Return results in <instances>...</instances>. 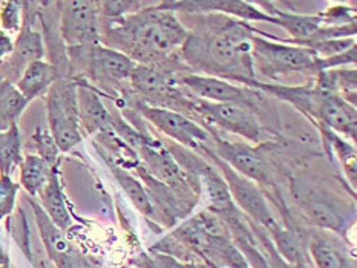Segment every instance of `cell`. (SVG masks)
<instances>
[{"label": "cell", "mask_w": 357, "mask_h": 268, "mask_svg": "<svg viewBox=\"0 0 357 268\" xmlns=\"http://www.w3.org/2000/svg\"><path fill=\"white\" fill-rule=\"evenodd\" d=\"M50 132L60 152H69L82 141L77 83L68 77H59L46 92Z\"/></svg>", "instance_id": "cell-3"}, {"label": "cell", "mask_w": 357, "mask_h": 268, "mask_svg": "<svg viewBox=\"0 0 357 268\" xmlns=\"http://www.w3.org/2000/svg\"><path fill=\"white\" fill-rule=\"evenodd\" d=\"M33 141L37 149V155L40 157L45 163H48L50 166L59 164L60 150L50 130L37 127L36 132L33 134Z\"/></svg>", "instance_id": "cell-28"}, {"label": "cell", "mask_w": 357, "mask_h": 268, "mask_svg": "<svg viewBox=\"0 0 357 268\" xmlns=\"http://www.w3.org/2000/svg\"><path fill=\"white\" fill-rule=\"evenodd\" d=\"M270 255H271V259H273V267H271V268H310V267H296V265L287 264V262H284L281 258H279L276 251L275 253L270 251Z\"/></svg>", "instance_id": "cell-36"}, {"label": "cell", "mask_w": 357, "mask_h": 268, "mask_svg": "<svg viewBox=\"0 0 357 268\" xmlns=\"http://www.w3.org/2000/svg\"><path fill=\"white\" fill-rule=\"evenodd\" d=\"M88 58L92 72L112 81L130 79L135 68L134 60L129 58L126 54L106 48V46L102 45L91 48L88 52Z\"/></svg>", "instance_id": "cell-15"}, {"label": "cell", "mask_w": 357, "mask_h": 268, "mask_svg": "<svg viewBox=\"0 0 357 268\" xmlns=\"http://www.w3.org/2000/svg\"><path fill=\"white\" fill-rule=\"evenodd\" d=\"M13 49H14V42L11 38V34L5 33L3 29H0V63L11 56Z\"/></svg>", "instance_id": "cell-35"}, {"label": "cell", "mask_w": 357, "mask_h": 268, "mask_svg": "<svg viewBox=\"0 0 357 268\" xmlns=\"http://www.w3.org/2000/svg\"><path fill=\"white\" fill-rule=\"evenodd\" d=\"M142 6H144V3L139 2H102L98 3V8H102V11L106 17L111 19H121L124 15H129L130 13L134 14L139 10H143Z\"/></svg>", "instance_id": "cell-33"}, {"label": "cell", "mask_w": 357, "mask_h": 268, "mask_svg": "<svg viewBox=\"0 0 357 268\" xmlns=\"http://www.w3.org/2000/svg\"><path fill=\"white\" fill-rule=\"evenodd\" d=\"M23 161L22 140L17 125L0 132V175L11 176L15 167Z\"/></svg>", "instance_id": "cell-26"}, {"label": "cell", "mask_w": 357, "mask_h": 268, "mask_svg": "<svg viewBox=\"0 0 357 268\" xmlns=\"http://www.w3.org/2000/svg\"><path fill=\"white\" fill-rule=\"evenodd\" d=\"M270 233L275 239L276 253L284 262L296 267H310L312 259H310L307 245L296 233L279 227V224L271 227Z\"/></svg>", "instance_id": "cell-22"}, {"label": "cell", "mask_w": 357, "mask_h": 268, "mask_svg": "<svg viewBox=\"0 0 357 268\" xmlns=\"http://www.w3.org/2000/svg\"><path fill=\"white\" fill-rule=\"evenodd\" d=\"M181 83L185 88H189V90H192L193 94L203 98L204 102L235 103L250 107L252 100L256 97L253 92L235 86V84L226 80L218 79V77L189 74L183 77Z\"/></svg>", "instance_id": "cell-12"}, {"label": "cell", "mask_w": 357, "mask_h": 268, "mask_svg": "<svg viewBox=\"0 0 357 268\" xmlns=\"http://www.w3.org/2000/svg\"><path fill=\"white\" fill-rule=\"evenodd\" d=\"M310 214H312L316 224L322 228H330L335 230V232H339L344 224V219L336 212H333L331 207L324 204H314L313 207H310Z\"/></svg>", "instance_id": "cell-32"}, {"label": "cell", "mask_w": 357, "mask_h": 268, "mask_svg": "<svg viewBox=\"0 0 357 268\" xmlns=\"http://www.w3.org/2000/svg\"><path fill=\"white\" fill-rule=\"evenodd\" d=\"M134 88L144 97H153L155 100L172 98L174 81L170 72L158 68L157 65H138L130 75Z\"/></svg>", "instance_id": "cell-18"}, {"label": "cell", "mask_w": 357, "mask_h": 268, "mask_svg": "<svg viewBox=\"0 0 357 268\" xmlns=\"http://www.w3.org/2000/svg\"><path fill=\"white\" fill-rule=\"evenodd\" d=\"M139 149H142L144 159L152 168L151 172L169 184H180V186H183L184 181L181 168L178 167L174 157H170L169 152L161 144L151 141L149 138H144Z\"/></svg>", "instance_id": "cell-21"}, {"label": "cell", "mask_w": 357, "mask_h": 268, "mask_svg": "<svg viewBox=\"0 0 357 268\" xmlns=\"http://www.w3.org/2000/svg\"><path fill=\"white\" fill-rule=\"evenodd\" d=\"M28 102L15 88V84L0 79V132L17 125Z\"/></svg>", "instance_id": "cell-25"}, {"label": "cell", "mask_w": 357, "mask_h": 268, "mask_svg": "<svg viewBox=\"0 0 357 268\" xmlns=\"http://www.w3.org/2000/svg\"><path fill=\"white\" fill-rule=\"evenodd\" d=\"M162 11H181V13H222L230 14L235 17L243 19V22H267L276 25V19L271 17L267 13H264L252 3L247 2H231V0H201V2H162L157 5Z\"/></svg>", "instance_id": "cell-13"}, {"label": "cell", "mask_w": 357, "mask_h": 268, "mask_svg": "<svg viewBox=\"0 0 357 268\" xmlns=\"http://www.w3.org/2000/svg\"><path fill=\"white\" fill-rule=\"evenodd\" d=\"M77 100H79L80 126H83L88 134L106 132L111 127V113L106 111L94 89L79 83L77 84Z\"/></svg>", "instance_id": "cell-17"}, {"label": "cell", "mask_w": 357, "mask_h": 268, "mask_svg": "<svg viewBox=\"0 0 357 268\" xmlns=\"http://www.w3.org/2000/svg\"><path fill=\"white\" fill-rule=\"evenodd\" d=\"M23 2H0V25L5 33H17L22 28Z\"/></svg>", "instance_id": "cell-30"}, {"label": "cell", "mask_w": 357, "mask_h": 268, "mask_svg": "<svg viewBox=\"0 0 357 268\" xmlns=\"http://www.w3.org/2000/svg\"><path fill=\"white\" fill-rule=\"evenodd\" d=\"M114 20L100 40L106 48L120 49L129 58L143 61V65L166 58L176 46H183L189 36L174 13L162 11L158 6L143 8Z\"/></svg>", "instance_id": "cell-2"}, {"label": "cell", "mask_w": 357, "mask_h": 268, "mask_svg": "<svg viewBox=\"0 0 357 268\" xmlns=\"http://www.w3.org/2000/svg\"><path fill=\"white\" fill-rule=\"evenodd\" d=\"M60 34L69 49L94 48L100 45L98 3L86 0L59 2Z\"/></svg>", "instance_id": "cell-5"}, {"label": "cell", "mask_w": 357, "mask_h": 268, "mask_svg": "<svg viewBox=\"0 0 357 268\" xmlns=\"http://www.w3.org/2000/svg\"><path fill=\"white\" fill-rule=\"evenodd\" d=\"M213 148L215 155L244 178L256 182L268 181V167L258 149L248 148L241 143L224 141L220 138L215 140Z\"/></svg>", "instance_id": "cell-11"}, {"label": "cell", "mask_w": 357, "mask_h": 268, "mask_svg": "<svg viewBox=\"0 0 357 268\" xmlns=\"http://www.w3.org/2000/svg\"><path fill=\"white\" fill-rule=\"evenodd\" d=\"M138 111L143 113V117L149 120L152 125L161 130L172 140L178 141L183 145H188L190 149L199 150L201 144L208 140L206 130L198 126L195 121L184 117L178 111H170L166 107L149 106L144 103L138 104Z\"/></svg>", "instance_id": "cell-9"}, {"label": "cell", "mask_w": 357, "mask_h": 268, "mask_svg": "<svg viewBox=\"0 0 357 268\" xmlns=\"http://www.w3.org/2000/svg\"><path fill=\"white\" fill-rule=\"evenodd\" d=\"M208 267H211V268H222V267H220V265H216L215 262H208Z\"/></svg>", "instance_id": "cell-38"}, {"label": "cell", "mask_w": 357, "mask_h": 268, "mask_svg": "<svg viewBox=\"0 0 357 268\" xmlns=\"http://www.w3.org/2000/svg\"><path fill=\"white\" fill-rule=\"evenodd\" d=\"M19 194V184L11 176L0 175V221L10 218L15 209V199Z\"/></svg>", "instance_id": "cell-29"}, {"label": "cell", "mask_w": 357, "mask_h": 268, "mask_svg": "<svg viewBox=\"0 0 357 268\" xmlns=\"http://www.w3.org/2000/svg\"><path fill=\"white\" fill-rule=\"evenodd\" d=\"M33 15H29L28 11H23L22 28L14 42V49L11 56L0 63V79L13 84L17 83L23 71L31 63L43 60L45 56L43 37L33 28Z\"/></svg>", "instance_id": "cell-8"}, {"label": "cell", "mask_w": 357, "mask_h": 268, "mask_svg": "<svg viewBox=\"0 0 357 268\" xmlns=\"http://www.w3.org/2000/svg\"><path fill=\"white\" fill-rule=\"evenodd\" d=\"M199 152L206 153V155L208 158H212L213 163L218 166V168L224 175V181L227 184L230 196L235 199L241 209L247 212L255 221H258L259 224H262L267 230L278 224L268 209L266 199H264L262 191L256 187L253 182H250V180H247L243 175L235 172L234 168L229 167L224 161L216 157L211 149H207L204 144H201Z\"/></svg>", "instance_id": "cell-6"}, {"label": "cell", "mask_w": 357, "mask_h": 268, "mask_svg": "<svg viewBox=\"0 0 357 268\" xmlns=\"http://www.w3.org/2000/svg\"><path fill=\"white\" fill-rule=\"evenodd\" d=\"M192 111L199 112L213 125L241 135L248 141L261 143L264 140V130L250 107L235 103L199 102L193 104Z\"/></svg>", "instance_id": "cell-7"}, {"label": "cell", "mask_w": 357, "mask_h": 268, "mask_svg": "<svg viewBox=\"0 0 357 268\" xmlns=\"http://www.w3.org/2000/svg\"><path fill=\"white\" fill-rule=\"evenodd\" d=\"M59 77L60 75L57 74V69L52 63H48L45 60H37L23 71L20 79L15 83V88L29 103L34 98L43 95L45 92H48L51 84Z\"/></svg>", "instance_id": "cell-20"}, {"label": "cell", "mask_w": 357, "mask_h": 268, "mask_svg": "<svg viewBox=\"0 0 357 268\" xmlns=\"http://www.w3.org/2000/svg\"><path fill=\"white\" fill-rule=\"evenodd\" d=\"M316 120L321 121L324 127L336 130L339 134L356 140L357 134V115L356 107L350 104L339 92L324 90L319 106H317Z\"/></svg>", "instance_id": "cell-14"}, {"label": "cell", "mask_w": 357, "mask_h": 268, "mask_svg": "<svg viewBox=\"0 0 357 268\" xmlns=\"http://www.w3.org/2000/svg\"><path fill=\"white\" fill-rule=\"evenodd\" d=\"M52 167L38 155H26L23 158L20 164V186L25 189L29 198L40 195L50 180Z\"/></svg>", "instance_id": "cell-24"}, {"label": "cell", "mask_w": 357, "mask_h": 268, "mask_svg": "<svg viewBox=\"0 0 357 268\" xmlns=\"http://www.w3.org/2000/svg\"><path fill=\"white\" fill-rule=\"evenodd\" d=\"M40 199H42V209L45 213L48 214V218L52 221V224L56 226L61 232H66V230L73 226V216L68 210V205L65 201L63 190L60 186L59 180V164L51 168L50 180L46 182V186L40 191Z\"/></svg>", "instance_id": "cell-19"}, {"label": "cell", "mask_w": 357, "mask_h": 268, "mask_svg": "<svg viewBox=\"0 0 357 268\" xmlns=\"http://www.w3.org/2000/svg\"><path fill=\"white\" fill-rule=\"evenodd\" d=\"M221 23L207 25L188 36L183 45L185 60L203 69L208 77H230L245 84H253L252 37L255 28L243 20L220 19Z\"/></svg>", "instance_id": "cell-1"}, {"label": "cell", "mask_w": 357, "mask_h": 268, "mask_svg": "<svg viewBox=\"0 0 357 268\" xmlns=\"http://www.w3.org/2000/svg\"><path fill=\"white\" fill-rule=\"evenodd\" d=\"M29 204L34 210L45 249L48 251V256L54 260V264L59 268H89L84 259L74 250L73 245L65 239L63 232L52 224V221L45 213L42 205L33 201V198H29Z\"/></svg>", "instance_id": "cell-10"}, {"label": "cell", "mask_w": 357, "mask_h": 268, "mask_svg": "<svg viewBox=\"0 0 357 268\" xmlns=\"http://www.w3.org/2000/svg\"><path fill=\"white\" fill-rule=\"evenodd\" d=\"M316 54L304 46L276 43L268 37H252V63L266 77L291 72H316Z\"/></svg>", "instance_id": "cell-4"}, {"label": "cell", "mask_w": 357, "mask_h": 268, "mask_svg": "<svg viewBox=\"0 0 357 268\" xmlns=\"http://www.w3.org/2000/svg\"><path fill=\"white\" fill-rule=\"evenodd\" d=\"M328 136L330 140L333 141V148L337 152V157L340 158V163L344 164L345 167V172L347 175L350 176L351 184L356 186V150L351 144H348L345 141L340 140L339 136L331 135V132H325Z\"/></svg>", "instance_id": "cell-31"}, {"label": "cell", "mask_w": 357, "mask_h": 268, "mask_svg": "<svg viewBox=\"0 0 357 268\" xmlns=\"http://www.w3.org/2000/svg\"><path fill=\"white\" fill-rule=\"evenodd\" d=\"M0 268H11V264H8V265H5V267H0Z\"/></svg>", "instance_id": "cell-39"}, {"label": "cell", "mask_w": 357, "mask_h": 268, "mask_svg": "<svg viewBox=\"0 0 357 268\" xmlns=\"http://www.w3.org/2000/svg\"><path fill=\"white\" fill-rule=\"evenodd\" d=\"M264 8H268L267 14L276 19V25L284 28L287 33L291 36V40L294 45L302 46L304 43L310 42L312 38L319 33V29L325 25L322 14L321 15H304V14H293V13H284L275 8L273 3L264 2L261 3Z\"/></svg>", "instance_id": "cell-16"}, {"label": "cell", "mask_w": 357, "mask_h": 268, "mask_svg": "<svg viewBox=\"0 0 357 268\" xmlns=\"http://www.w3.org/2000/svg\"><path fill=\"white\" fill-rule=\"evenodd\" d=\"M112 172L115 175V178H117V181L120 182V186L123 187L124 191H126L129 199L134 203L137 209L144 214H149V216L151 214H153V205L151 203L149 195L146 194V190L143 189L142 184H139V181H137L134 176L129 175L128 172H124L120 167L112 166Z\"/></svg>", "instance_id": "cell-27"}, {"label": "cell", "mask_w": 357, "mask_h": 268, "mask_svg": "<svg viewBox=\"0 0 357 268\" xmlns=\"http://www.w3.org/2000/svg\"><path fill=\"white\" fill-rule=\"evenodd\" d=\"M357 60V49L356 46L351 49H348L342 54H337V56L327 57V58H317L316 61V72L322 71H330L333 68L337 66H345V65H354Z\"/></svg>", "instance_id": "cell-34"}, {"label": "cell", "mask_w": 357, "mask_h": 268, "mask_svg": "<svg viewBox=\"0 0 357 268\" xmlns=\"http://www.w3.org/2000/svg\"><path fill=\"white\" fill-rule=\"evenodd\" d=\"M308 255L316 268H354L340 245L322 235H313L308 242Z\"/></svg>", "instance_id": "cell-23"}, {"label": "cell", "mask_w": 357, "mask_h": 268, "mask_svg": "<svg viewBox=\"0 0 357 268\" xmlns=\"http://www.w3.org/2000/svg\"><path fill=\"white\" fill-rule=\"evenodd\" d=\"M8 264H10V258H8L6 251L2 247V244H0V267H5Z\"/></svg>", "instance_id": "cell-37"}]
</instances>
